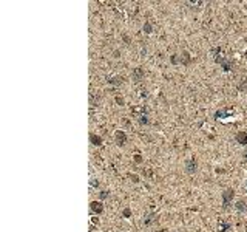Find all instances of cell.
<instances>
[{"label": "cell", "mask_w": 247, "mask_h": 232, "mask_svg": "<svg viewBox=\"0 0 247 232\" xmlns=\"http://www.w3.org/2000/svg\"><path fill=\"white\" fill-rule=\"evenodd\" d=\"M144 77H145V71L142 67H134L132 70V81L133 82H141Z\"/></svg>", "instance_id": "7"}, {"label": "cell", "mask_w": 247, "mask_h": 232, "mask_svg": "<svg viewBox=\"0 0 247 232\" xmlns=\"http://www.w3.org/2000/svg\"><path fill=\"white\" fill-rule=\"evenodd\" d=\"M137 124L139 125H148L150 124V118H148L147 115H141V116H137Z\"/></svg>", "instance_id": "15"}, {"label": "cell", "mask_w": 247, "mask_h": 232, "mask_svg": "<svg viewBox=\"0 0 247 232\" xmlns=\"http://www.w3.org/2000/svg\"><path fill=\"white\" fill-rule=\"evenodd\" d=\"M218 229H219V232H228V229H232V224L228 221H226V220H223V221H219Z\"/></svg>", "instance_id": "14"}, {"label": "cell", "mask_w": 247, "mask_h": 232, "mask_svg": "<svg viewBox=\"0 0 247 232\" xmlns=\"http://www.w3.org/2000/svg\"><path fill=\"white\" fill-rule=\"evenodd\" d=\"M170 62L173 65H184V67H189L193 59H191L190 53L187 50H182L179 54H171L170 56Z\"/></svg>", "instance_id": "2"}, {"label": "cell", "mask_w": 247, "mask_h": 232, "mask_svg": "<svg viewBox=\"0 0 247 232\" xmlns=\"http://www.w3.org/2000/svg\"><path fill=\"white\" fill-rule=\"evenodd\" d=\"M128 178H132V181L133 183H139L141 179H139V177L137 175H134V173H128Z\"/></svg>", "instance_id": "20"}, {"label": "cell", "mask_w": 247, "mask_h": 232, "mask_svg": "<svg viewBox=\"0 0 247 232\" xmlns=\"http://www.w3.org/2000/svg\"><path fill=\"white\" fill-rule=\"evenodd\" d=\"M235 211L238 212V214H246L247 212V201L246 200H238L236 203H235Z\"/></svg>", "instance_id": "9"}, {"label": "cell", "mask_w": 247, "mask_h": 232, "mask_svg": "<svg viewBox=\"0 0 247 232\" xmlns=\"http://www.w3.org/2000/svg\"><path fill=\"white\" fill-rule=\"evenodd\" d=\"M232 115H233V113H232V111H228V110H218V111H215L213 118H215L216 121H219V119L228 118V116H232Z\"/></svg>", "instance_id": "11"}, {"label": "cell", "mask_w": 247, "mask_h": 232, "mask_svg": "<svg viewBox=\"0 0 247 232\" xmlns=\"http://www.w3.org/2000/svg\"><path fill=\"white\" fill-rule=\"evenodd\" d=\"M235 139H236V143L241 144V145H247V132L246 130L238 132V133L235 135Z\"/></svg>", "instance_id": "10"}, {"label": "cell", "mask_w": 247, "mask_h": 232, "mask_svg": "<svg viewBox=\"0 0 247 232\" xmlns=\"http://www.w3.org/2000/svg\"><path fill=\"white\" fill-rule=\"evenodd\" d=\"M154 220H156V215L154 214H152V212H150V214H145L144 215V220H142V224H144L145 228H147V226H152L153 223H154Z\"/></svg>", "instance_id": "12"}, {"label": "cell", "mask_w": 247, "mask_h": 232, "mask_svg": "<svg viewBox=\"0 0 247 232\" xmlns=\"http://www.w3.org/2000/svg\"><path fill=\"white\" fill-rule=\"evenodd\" d=\"M108 195H110V192H108V190H100L99 200H100V201H104V200H107V198H108Z\"/></svg>", "instance_id": "18"}, {"label": "cell", "mask_w": 247, "mask_h": 232, "mask_svg": "<svg viewBox=\"0 0 247 232\" xmlns=\"http://www.w3.org/2000/svg\"><path fill=\"white\" fill-rule=\"evenodd\" d=\"M210 53L213 56V60H215L218 65L223 67V71L224 73L232 71V68H233V60H232V59H227V57L224 56V51H223L221 47H213V48L210 50Z\"/></svg>", "instance_id": "1"}, {"label": "cell", "mask_w": 247, "mask_h": 232, "mask_svg": "<svg viewBox=\"0 0 247 232\" xmlns=\"http://www.w3.org/2000/svg\"><path fill=\"white\" fill-rule=\"evenodd\" d=\"M114 141L117 144V147H124L127 144V141H128V136H127V133L124 130H116L114 132Z\"/></svg>", "instance_id": "5"}, {"label": "cell", "mask_w": 247, "mask_h": 232, "mask_svg": "<svg viewBox=\"0 0 247 232\" xmlns=\"http://www.w3.org/2000/svg\"><path fill=\"white\" fill-rule=\"evenodd\" d=\"M184 169H185V172L189 173V175H195L196 172H198V161H196V156L195 155H191L190 158H187L185 162H184Z\"/></svg>", "instance_id": "3"}, {"label": "cell", "mask_w": 247, "mask_h": 232, "mask_svg": "<svg viewBox=\"0 0 247 232\" xmlns=\"http://www.w3.org/2000/svg\"><path fill=\"white\" fill-rule=\"evenodd\" d=\"M90 143L93 145H96V147H99V145H102V138L99 135H96V133H90Z\"/></svg>", "instance_id": "13"}, {"label": "cell", "mask_w": 247, "mask_h": 232, "mask_svg": "<svg viewBox=\"0 0 247 232\" xmlns=\"http://www.w3.org/2000/svg\"><path fill=\"white\" fill-rule=\"evenodd\" d=\"M91 221H93V224H99V220H97V217H93V218H91Z\"/></svg>", "instance_id": "23"}, {"label": "cell", "mask_w": 247, "mask_h": 232, "mask_svg": "<svg viewBox=\"0 0 247 232\" xmlns=\"http://www.w3.org/2000/svg\"><path fill=\"white\" fill-rule=\"evenodd\" d=\"M133 160H134V162H137V164H141V162H142V156H141L139 153H134Z\"/></svg>", "instance_id": "21"}, {"label": "cell", "mask_w": 247, "mask_h": 232, "mask_svg": "<svg viewBox=\"0 0 247 232\" xmlns=\"http://www.w3.org/2000/svg\"><path fill=\"white\" fill-rule=\"evenodd\" d=\"M246 190H247V179H246Z\"/></svg>", "instance_id": "25"}, {"label": "cell", "mask_w": 247, "mask_h": 232, "mask_svg": "<svg viewBox=\"0 0 247 232\" xmlns=\"http://www.w3.org/2000/svg\"><path fill=\"white\" fill-rule=\"evenodd\" d=\"M233 198H235V190H233L232 187H228V189H226V190H223V209H224V211L230 207V204H232Z\"/></svg>", "instance_id": "4"}, {"label": "cell", "mask_w": 247, "mask_h": 232, "mask_svg": "<svg viewBox=\"0 0 247 232\" xmlns=\"http://www.w3.org/2000/svg\"><path fill=\"white\" fill-rule=\"evenodd\" d=\"M122 217H124V218H130V217H132V209H130V207H125V209L122 211Z\"/></svg>", "instance_id": "19"}, {"label": "cell", "mask_w": 247, "mask_h": 232, "mask_svg": "<svg viewBox=\"0 0 247 232\" xmlns=\"http://www.w3.org/2000/svg\"><path fill=\"white\" fill-rule=\"evenodd\" d=\"M116 102H117L119 105H124V99H122L121 96H116Z\"/></svg>", "instance_id": "22"}, {"label": "cell", "mask_w": 247, "mask_h": 232, "mask_svg": "<svg viewBox=\"0 0 247 232\" xmlns=\"http://www.w3.org/2000/svg\"><path fill=\"white\" fill-rule=\"evenodd\" d=\"M142 30H144V33H145V34H152V33H153V25L150 23V22H145V23H144V26H142Z\"/></svg>", "instance_id": "16"}, {"label": "cell", "mask_w": 247, "mask_h": 232, "mask_svg": "<svg viewBox=\"0 0 247 232\" xmlns=\"http://www.w3.org/2000/svg\"><path fill=\"white\" fill-rule=\"evenodd\" d=\"M107 79V84H110L111 87H119V85H122L124 84V77L122 76H107L105 77Z\"/></svg>", "instance_id": "8"}, {"label": "cell", "mask_w": 247, "mask_h": 232, "mask_svg": "<svg viewBox=\"0 0 247 232\" xmlns=\"http://www.w3.org/2000/svg\"><path fill=\"white\" fill-rule=\"evenodd\" d=\"M90 186H91V187H96V189H99V179L94 178V177H91V178H90Z\"/></svg>", "instance_id": "17"}, {"label": "cell", "mask_w": 247, "mask_h": 232, "mask_svg": "<svg viewBox=\"0 0 247 232\" xmlns=\"http://www.w3.org/2000/svg\"><path fill=\"white\" fill-rule=\"evenodd\" d=\"M243 158H244V160H247V149L244 150V152H243Z\"/></svg>", "instance_id": "24"}, {"label": "cell", "mask_w": 247, "mask_h": 232, "mask_svg": "<svg viewBox=\"0 0 247 232\" xmlns=\"http://www.w3.org/2000/svg\"><path fill=\"white\" fill-rule=\"evenodd\" d=\"M90 211L93 215H102L104 214V204L100 200H94L90 203Z\"/></svg>", "instance_id": "6"}]
</instances>
